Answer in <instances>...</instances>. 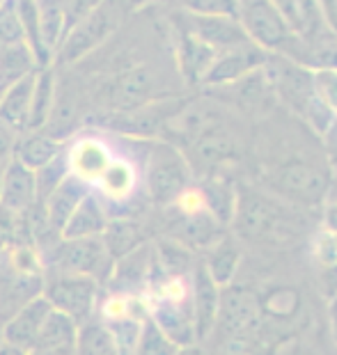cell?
<instances>
[{"label": "cell", "instance_id": "obj_2", "mask_svg": "<svg viewBox=\"0 0 337 355\" xmlns=\"http://www.w3.org/2000/svg\"><path fill=\"white\" fill-rule=\"evenodd\" d=\"M310 211L275 198L257 184H236L232 236L252 248H289L303 239Z\"/></svg>", "mask_w": 337, "mask_h": 355}, {"label": "cell", "instance_id": "obj_20", "mask_svg": "<svg viewBox=\"0 0 337 355\" xmlns=\"http://www.w3.org/2000/svg\"><path fill=\"white\" fill-rule=\"evenodd\" d=\"M172 211H175V220L170 223L168 236L184 243L186 248H191V250H207L209 245L216 243L225 234V227L207 209L191 211V214H182L177 209Z\"/></svg>", "mask_w": 337, "mask_h": 355}, {"label": "cell", "instance_id": "obj_9", "mask_svg": "<svg viewBox=\"0 0 337 355\" xmlns=\"http://www.w3.org/2000/svg\"><path fill=\"white\" fill-rule=\"evenodd\" d=\"M264 73L271 83L273 96L280 108L301 119L305 108L314 99L312 69L296 62V60L280 55V53H268Z\"/></svg>", "mask_w": 337, "mask_h": 355}, {"label": "cell", "instance_id": "obj_16", "mask_svg": "<svg viewBox=\"0 0 337 355\" xmlns=\"http://www.w3.org/2000/svg\"><path fill=\"white\" fill-rule=\"evenodd\" d=\"M149 319L159 326L177 346L198 342L196 319H193L191 293L186 298H149Z\"/></svg>", "mask_w": 337, "mask_h": 355}, {"label": "cell", "instance_id": "obj_39", "mask_svg": "<svg viewBox=\"0 0 337 355\" xmlns=\"http://www.w3.org/2000/svg\"><path fill=\"white\" fill-rule=\"evenodd\" d=\"M321 142H324L328 172H331V193H328V200H337V124L321 138Z\"/></svg>", "mask_w": 337, "mask_h": 355}, {"label": "cell", "instance_id": "obj_32", "mask_svg": "<svg viewBox=\"0 0 337 355\" xmlns=\"http://www.w3.org/2000/svg\"><path fill=\"white\" fill-rule=\"evenodd\" d=\"M37 14H40V30L44 46L55 60V53L62 44L67 28H64V14L60 0H37Z\"/></svg>", "mask_w": 337, "mask_h": 355}, {"label": "cell", "instance_id": "obj_28", "mask_svg": "<svg viewBox=\"0 0 337 355\" xmlns=\"http://www.w3.org/2000/svg\"><path fill=\"white\" fill-rule=\"evenodd\" d=\"M205 200L207 211L218 220L223 227H227L232 223V214H234V202H236V184L227 175H216L205 177L198 186Z\"/></svg>", "mask_w": 337, "mask_h": 355}, {"label": "cell", "instance_id": "obj_38", "mask_svg": "<svg viewBox=\"0 0 337 355\" xmlns=\"http://www.w3.org/2000/svg\"><path fill=\"white\" fill-rule=\"evenodd\" d=\"M103 3H106V0H60L67 33H69L74 26H78L83 19H87L89 14H92L96 7H101Z\"/></svg>", "mask_w": 337, "mask_h": 355}, {"label": "cell", "instance_id": "obj_21", "mask_svg": "<svg viewBox=\"0 0 337 355\" xmlns=\"http://www.w3.org/2000/svg\"><path fill=\"white\" fill-rule=\"evenodd\" d=\"M37 204V177L35 170L26 168L17 158H10L3 168V193L0 207L17 216L28 214Z\"/></svg>", "mask_w": 337, "mask_h": 355}, {"label": "cell", "instance_id": "obj_48", "mask_svg": "<svg viewBox=\"0 0 337 355\" xmlns=\"http://www.w3.org/2000/svg\"><path fill=\"white\" fill-rule=\"evenodd\" d=\"M3 168L5 165H0V193H3Z\"/></svg>", "mask_w": 337, "mask_h": 355}, {"label": "cell", "instance_id": "obj_25", "mask_svg": "<svg viewBox=\"0 0 337 355\" xmlns=\"http://www.w3.org/2000/svg\"><path fill=\"white\" fill-rule=\"evenodd\" d=\"M110 220V214L106 209V204L94 193V188L89 191L74 214L69 216V220L60 232V239H87V236H101L103 230Z\"/></svg>", "mask_w": 337, "mask_h": 355}, {"label": "cell", "instance_id": "obj_40", "mask_svg": "<svg viewBox=\"0 0 337 355\" xmlns=\"http://www.w3.org/2000/svg\"><path fill=\"white\" fill-rule=\"evenodd\" d=\"M19 220H21V216L12 214V211H7L5 207H0V254L17 241Z\"/></svg>", "mask_w": 337, "mask_h": 355}, {"label": "cell", "instance_id": "obj_42", "mask_svg": "<svg viewBox=\"0 0 337 355\" xmlns=\"http://www.w3.org/2000/svg\"><path fill=\"white\" fill-rule=\"evenodd\" d=\"M321 209H324V230L337 234V200H328Z\"/></svg>", "mask_w": 337, "mask_h": 355}, {"label": "cell", "instance_id": "obj_11", "mask_svg": "<svg viewBox=\"0 0 337 355\" xmlns=\"http://www.w3.org/2000/svg\"><path fill=\"white\" fill-rule=\"evenodd\" d=\"M161 76L152 67L138 64L131 69L122 71L110 83L108 89V103L115 108V112H129L142 108V105L161 99Z\"/></svg>", "mask_w": 337, "mask_h": 355}, {"label": "cell", "instance_id": "obj_15", "mask_svg": "<svg viewBox=\"0 0 337 355\" xmlns=\"http://www.w3.org/2000/svg\"><path fill=\"white\" fill-rule=\"evenodd\" d=\"M177 21L189 30V33L196 35L198 40L209 44L216 53L250 44L245 30L234 17H196V14H186L179 10Z\"/></svg>", "mask_w": 337, "mask_h": 355}, {"label": "cell", "instance_id": "obj_36", "mask_svg": "<svg viewBox=\"0 0 337 355\" xmlns=\"http://www.w3.org/2000/svg\"><path fill=\"white\" fill-rule=\"evenodd\" d=\"M179 10L196 17H234L236 0H179Z\"/></svg>", "mask_w": 337, "mask_h": 355}, {"label": "cell", "instance_id": "obj_12", "mask_svg": "<svg viewBox=\"0 0 337 355\" xmlns=\"http://www.w3.org/2000/svg\"><path fill=\"white\" fill-rule=\"evenodd\" d=\"M172 53H175L177 76L189 87H202V80H205L216 55H218L209 44H205L193 33H189L179 21H175V44H172Z\"/></svg>", "mask_w": 337, "mask_h": 355}, {"label": "cell", "instance_id": "obj_27", "mask_svg": "<svg viewBox=\"0 0 337 355\" xmlns=\"http://www.w3.org/2000/svg\"><path fill=\"white\" fill-rule=\"evenodd\" d=\"M64 152L62 140L53 138L44 128L40 131H26L17 138V147H14V156L30 170H40L46 163H51L58 154Z\"/></svg>", "mask_w": 337, "mask_h": 355}, {"label": "cell", "instance_id": "obj_45", "mask_svg": "<svg viewBox=\"0 0 337 355\" xmlns=\"http://www.w3.org/2000/svg\"><path fill=\"white\" fill-rule=\"evenodd\" d=\"M175 355H207L205 353V346L200 342H193V344H186V346H177Z\"/></svg>", "mask_w": 337, "mask_h": 355}, {"label": "cell", "instance_id": "obj_51", "mask_svg": "<svg viewBox=\"0 0 337 355\" xmlns=\"http://www.w3.org/2000/svg\"><path fill=\"white\" fill-rule=\"evenodd\" d=\"M0 3H3V0H0Z\"/></svg>", "mask_w": 337, "mask_h": 355}, {"label": "cell", "instance_id": "obj_31", "mask_svg": "<svg viewBox=\"0 0 337 355\" xmlns=\"http://www.w3.org/2000/svg\"><path fill=\"white\" fill-rule=\"evenodd\" d=\"M74 351L76 355H122L106 321L94 319V316L78 326Z\"/></svg>", "mask_w": 337, "mask_h": 355}, {"label": "cell", "instance_id": "obj_4", "mask_svg": "<svg viewBox=\"0 0 337 355\" xmlns=\"http://www.w3.org/2000/svg\"><path fill=\"white\" fill-rule=\"evenodd\" d=\"M196 184L189 161L177 145L152 140L145 154V193L152 204L168 209Z\"/></svg>", "mask_w": 337, "mask_h": 355}, {"label": "cell", "instance_id": "obj_35", "mask_svg": "<svg viewBox=\"0 0 337 355\" xmlns=\"http://www.w3.org/2000/svg\"><path fill=\"white\" fill-rule=\"evenodd\" d=\"M69 175V165H67V149L58 154L53 161L46 163L44 168L35 172L37 177V204H42L55 188L62 184V179Z\"/></svg>", "mask_w": 337, "mask_h": 355}, {"label": "cell", "instance_id": "obj_17", "mask_svg": "<svg viewBox=\"0 0 337 355\" xmlns=\"http://www.w3.org/2000/svg\"><path fill=\"white\" fill-rule=\"evenodd\" d=\"M115 158L112 149L106 140L96 138V135H80L67 147V165H69V175L85 181L94 188V184L108 168L110 161Z\"/></svg>", "mask_w": 337, "mask_h": 355}, {"label": "cell", "instance_id": "obj_8", "mask_svg": "<svg viewBox=\"0 0 337 355\" xmlns=\"http://www.w3.org/2000/svg\"><path fill=\"white\" fill-rule=\"evenodd\" d=\"M119 21H122V5H115L106 0L101 7L89 14L87 19L80 21L78 26H74L69 33L64 35L62 44L55 53L53 64H71L89 55L94 49H99L101 44H106L112 33L117 30Z\"/></svg>", "mask_w": 337, "mask_h": 355}, {"label": "cell", "instance_id": "obj_18", "mask_svg": "<svg viewBox=\"0 0 337 355\" xmlns=\"http://www.w3.org/2000/svg\"><path fill=\"white\" fill-rule=\"evenodd\" d=\"M154 263V245L142 243L129 254L119 257L112 263V273L108 277L110 291L122 296H138L140 286H145L152 275Z\"/></svg>", "mask_w": 337, "mask_h": 355}, {"label": "cell", "instance_id": "obj_23", "mask_svg": "<svg viewBox=\"0 0 337 355\" xmlns=\"http://www.w3.org/2000/svg\"><path fill=\"white\" fill-rule=\"evenodd\" d=\"M138 184H140V172L136 168V163H131L129 158L115 156L108 168L103 170V175L94 184V188H96V195H99L103 202L124 204V202H131V198L136 195Z\"/></svg>", "mask_w": 337, "mask_h": 355}, {"label": "cell", "instance_id": "obj_13", "mask_svg": "<svg viewBox=\"0 0 337 355\" xmlns=\"http://www.w3.org/2000/svg\"><path fill=\"white\" fill-rule=\"evenodd\" d=\"M189 284H191L193 319H196V335L198 342L202 344L214 337L216 321H218V307H221V286L207 273L202 259L196 261V266H193L189 275Z\"/></svg>", "mask_w": 337, "mask_h": 355}, {"label": "cell", "instance_id": "obj_49", "mask_svg": "<svg viewBox=\"0 0 337 355\" xmlns=\"http://www.w3.org/2000/svg\"><path fill=\"white\" fill-rule=\"evenodd\" d=\"M110 3H115V5H122V7H126V0H110Z\"/></svg>", "mask_w": 337, "mask_h": 355}, {"label": "cell", "instance_id": "obj_1", "mask_svg": "<svg viewBox=\"0 0 337 355\" xmlns=\"http://www.w3.org/2000/svg\"><path fill=\"white\" fill-rule=\"evenodd\" d=\"M248 158L254 184L275 198L305 211H317L328 202L331 172L324 142L280 105L250 124Z\"/></svg>", "mask_w": 337, "mask_h": 355}, {"label": "cell", "instance_id": "obj_24", "mask_svg": "<svg viewBox=\"0 0 337 355\" xmlns=\"http://www.w3.org/2000/svg\"><path fill=\"white\" fill-rule=\"evenodd\" d=\"M89 191H92V186H89V184L76 179L74 175H67L62 179V184H60L55 191L40 204L42 211H44V218H46V223H49V227L53 230L55 234L62 232L67 220H69V216L74 214V209L78 207L80 200H83Z\"/></svg>", "mask_w": 337, "mask_h": 355}, {"label": "cell", "instance_id": "obj_37", "mask_svg": "<svg viewBox=\"0 0 337 355\" xmlns=\"http://www.w3.org/2000/svg\"><path fill=\"white\" fill-rule=\"evenodd\" d=\"M314 94L337 112V69H312Z\"/></svg>", "mask_w": 337, "mask_h": 355}, {"label": "cell", "instance_id": "obj_33", "mask_svg": "<svg viewBox=\"0 0 337 355\" xmlns=\"http://www.w3.org/2000/svg\"><path fill=\"white\" fill-rule=\"evenodd\" d=\"M76 332L78 326L74 323L69 316L51 309V314L44 321V328L40 332L35 349H58V346H74L76 344ZM33 349V351H35Z\"/></svg>", "mask_w": 337, "mask_h": 355}, {"label": "cell", "instance_id": "obj_46", "mask_svg": "<svg viewBox=\"0 0 337 355\" xmlns=\"http://www.w3.org/2000/svg\"><path fill=\"white\" fill-rule=\"evenodd\" d=\"M328 319H331V332L337 344V296L331 298V305H328Z\"/></svg>", "mask_w": 337, "mask_h": 355}, {"label": "cell", "instance_id": "obj_5", "mask_svg": "<svg viewBox=\"0 0 337 355\" xmlns=\"http://www.w3.org/2000/svg\"><path fill=\"white\" fill-rule=\"evenodd\" d=\"M46 273L85 275L96 282H108L112 273V257L106 250L101 236L87 239H58L46 252L42 254Z\"/></svg>", "mask_w": 337, "mask_h": 355}, {"label": "cell", "instance_id": "obj_50", "mask_svg": "<svg viewBox=\"0 0 337 355\" xmlns=\"http://www.w3.org/2000/svg\"><path fill=\"white\" fill-rule=\"evenodd\" d=\"M3 92H5V85H0V96H3Z\"/></svg>", "mask_w": 337, "mask_h": 355}, {"label": "cell", "instance_id": "obj_19", "mask_svg": "<svg viewBox=\"0 0 337 355\" xmlns=\"http://www.w3.org/2000/svg\"><path fill=\"white\" fill-rule=\"evenodd\" d=\"M51 309L53 307L49 305V300L44 296L30 300L28 305H24L17 314H12L3 323V330H0L3 332V342L30 353L35 349L37 339H40V332L44 328L46 316L51 314Z\"/></svg>", "mask_w": 337, "mask_h": 355}, {"label": "cell", "instance_id": "obj_47", "mask_svg": "<svg viewBox=\"0 0 337 355\" xmlns=\"http://www.w3.org/2000/svg\"><path fill=\"white\" fill-rule=\"evenodd\" d=\"M0 355H30V353H26V351L17 349V346L3 342V344H0Z\"/></svg>", "mask_w": 337, "mask_h": 355}, {"label": "cell", "instance_id": "obj_10", "mask_svg": "<svg viewBox=\"0 0 337 355\" xmlns=\"http://www.w3.org/2000/svg\"><path fill=\"white\" fill-rule=\"evenodd\" d=\"M42 296L55 312L69 316L76 326H80L94 316L96 300H99V282L85 275L49 273L44 277Z\"/></svg>", "mask_w": 337, "mask_h": 355}, {"label": "cell", "instance_id": "obj_41", "mask_svg": "<svg viewBox=\"0 0 337 355\" xmlns=\"http://www.w3.org/2000/svg\"><path fill=\"white\" fill-rule=\"evenodd\" d=\"M19 133H14L12 128L0 124V165H5L14 156V147H17Z\"/></svg>", "mask_w": 337, "mask_h": 355}, {"label": "cell", "instance_id": "obj_3", "mask_svg": "<svg viewBox=\"0 0 337 355\" xmlns=\"http://www.w3.org/2000/svg\"><path fill=\"white\" fill-rule=\"evenodd\" d=\"M44 277L46 270L33 241L12 243L0 254V323L42 296Z\"/></svg>", "mask_w": 337, "mask_h": 355}, {"label": "cell", "instance_id": "obj_29", "mask_svg": "<svg viewBox=\"0 0 337 355\" xmlns=\"http://www.w3.org/2000/svg\"><path fill=\"white\" fill-rule=\"evenodd\" d=\"M101 239H103V243H106V250L112 257V261L129 254L131 250H136L138 245L147 243L145 230H142V225L138 220H133V218H110L106 230L101 234Z\"/></svg>", "mask_w": 337, "mask_h": 355}, {"label": "cell", "instance_id": "obj_14", "mask_svg": "<svg viewBox=\"0 0 337 355\" xmlns=\"http://www.w3.org/2000/svg\"><path fill=\"white\" fill-rule=\"evenodd\" d=\"M266 58H268V53L261 51L259 46H254L252 42L243 44V46L223 51L216 55L211 69H209L205 80H202V87L209 89V87H223V85H230V83H236L239 78L261 69Z\"/></svg>", "mask_w": 337, "mask_h": 355}, {"label": "cell", "instance_id": "obj_30", "mask_svg": "<svg viewBox=\"0 0 337 355\" xmlns=\"http://www.w3.org/2000/svg\"><path fill=\"white\" fill-rule=\"evenodd\" d=\"M53 67L37 71L35 89H33V108H30V131L44 128L51 115H53V105L58 99V80Z\"/></svg>", "mask_w": 337, "mask_h": 355}, {"label": "cell", "instance_id": "obj_43", "mask_svg": "<svg viewBox=\"0 0 337 355\" xmlns=\"http://www.w3.org/2000/svg\"><path fill=\"white\" fill-rule=\"evenodd\" d=\"M179 0H126L129 10H145V7H163V5H177Z\"/></svg>", "mask_w": 337, "mask_h": 355}, {"label": "cell", "instance_id": "obj_44", "mask_svg": "<svg viewBox=\"0 0 337 355\" xmlns=\"http://www.w3.org/2000/svg\"><path fill=\"white\" fill-rule=\"evenodd\" d=\"M76 346V344H74ZM74 346H58V349H35L30 355H76Z\"/></svg>", "mask_w": 337, "mask_h": 355}, {"label": "cell", "instance_id": "obj_7", "mask_svg": "<svg viewBox=\"0 0 337 355\" xmlns=\"http://www.w3.org/2000/svg\"><path fill=\"white\" fill-rule=\"evenodd\" d=\"M236 19L248 40L266 53L284 55L296 40V33L273 0H236Z\"/></svg>", "mask_w": 337, "mask_h": 355}, {"label": "cell", "instance_id": "obj_22", "mask_svg": "<svg viewBox=\"0 0 337 355\" xmlns=\"http://www.w3.org/2000/svg\"><path fill=\"white\" fill-rule=\"evenodd\" d=\"M37 71L14 80L5 87L0 96V124L12 128L14 133L30 131V108H33V89H35Z\"/></svg>", "mask_w": 337, "mask_h": 355}, {"label": "cell", "instance_id": "obj_26", "mask_svg": "<svg viewBox=\"0 0 337 355\" xmlns=\"http://www.w3.org/2000/svg\"><path fill=\"white\" fill-rule=\"evenodd\" d=\"M241 243L232 234H223L216 243H211L205 250L202 263H205L207 273L211 275L214 282L223 289V286L234 282L239 266H241Z\"/></svg>", "mask_w": 337, "mask_h": 355}, {"label": "cell", "instance_id": "obj_34", "mask_svg": "<svg viewBox=\"0 0 337 355\" xmlns=\"http://www.w3.org/2000/svg\"><path fill=\"white\" fill-rule=\"evenodd\" d=\"M177 344L163 332L156 323L149 319L142 321L140 326V335H138V344L133 355H175Z\"/></svg>", "mask_w": 337, "mask_h": 355}, {"label": "cell", "instance_id": "obj_6", "mask_svg": "<svg viewBox=\"0 0 337 355\" xmlns=\"http://www.w3.org/2000/svg\"><path fill=\"white\" fill-rule=\"evenodd\" d=\"M257 328H259V307L252 291L234 282L223 286L218 321H216L214 332L221 335L225 349L230 353H239L241 349H245L252 342Z\"/></svg>", "mask_w": 337, "mask_h": 355}]
</instances>
